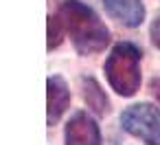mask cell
Wrapping results in <instances>:
<instances>
[{
  "mask_svg": "<svg viewBox=\"0 0 160 145\" xmlns=\"http://www.w3.org/2000/svg\"><path fill=\"white\" fill-rule=\"evenodd\" d=\"M59 20L79 55H92L108 46L110 31L99 16L79 0H64L59 7Z\"/></svg>",
  "mask_w": 160,
  "mask_h": 145,
  "instance_id": "1",
  "label": "cell"
},
{
  "mask_svg": "<svg viewBox=\"0 0 160 145\" xmlns=\"http://www.w3.org/2000/svg\"><path fill=\"white\" fill-rule=\"evenodd\" d=\"M151 92H153V97H156L158 103H160V79H153V81H151Z\"/></svg>",
  "mask_w": 160,
  "mask_h": 145,
  "instance_id": "10",
  "label": "cell"
},
{
  "mask_svg": "<svg viewBox=\"0 0 160 145\" xmlns=\"http://www.w3.org/2000/svg\"><path fill=\"white\" fill-rule=\"evenodd\" d=\"M151 40H153L156 46H160V20H156L151 24Z\"/></svg>",
  "mask_w": 160,
  "mask_h": 145,
  "instance_id": "9",
  "label": "cell"
},
{
  "mask_svg": "<svg viewBox=\"0 0 160 145\" xmlns=\"http://www.w3.org/2000/svg\"><path fill=\"white\" fill-rule=\"evenodd\" d=\"M66 145H101V132L88 112H75L66 125Z\"/></svg>",
  "mask_w": 160,
  "mask_h": 145,
  "instance_id": "4",
  "label": "cell"
},
{
  "mask_svg": "<svg viewBox=\"0 0 160 145\" xmlns=\"http://www.w3.org/2000/svg\"><path fill=\"white\" fill-rule=\"evenodd\" d=\"M121 125L147 145H160V110L151 103L129 106L121 114Z\"/></svg>",
  "mask_w": 160,
  "mask_h": 145,
  "instance_id": "3",
  "label": "cell"
},
{
  "mask_svg": "<svg viewBox=\"0 0 160 145\" xmlns=\"http://www.w3.org/2000/svg\"><path fill=\"white\" fill-rule=\"evenodd\" d=\"M64 31H66V29H64L62 20L48 16V51H53V49H57V46L62 44V35H64Z\"/></svg>",
  "mask_w": 160,
  "mask_h": 145,
  "instance_id": "8",
  "label": "cell"
},
{
  "mask_svg": "<svg viewBox=\"0 0 160 145\" xmlns=\"http://www.w3.org/2000/svg\"><path fill=\"white\" fill-rule=\"evenodd\" d=\"M81 86H83V101L97 112V114H105L110 110V101L105 97V92L101 90V86L92 79V77H83L81 79Z\"/></svg>",
  "mask_w": 160,
  "mask_h": 145,
  "instance_id": "7",
  "label": "cell"
},
{
  "mask_svg": "<svg viewBox=\"0 0 160 145\" xmlns=\"http://www.w3.org/2000/svg\"><path fill=\"white\" fill-rule=\"evenodd\" d=\"M140 49L132 42H121L105 60V77L114 92L132 97L140 88Z\"/></svg>",
  "mask_w": 160,
  "mask_h": 145,
  "instance_id": "2",
  "label": "cell"
},
{
  "mask_svg": "<svg viewBox=\"0 0 160 145\" xmlns=\"http://www.w3.org/2000/svg\"><path fill=\"white\" fill-rule=\"evenodd\" d=\"M105 11L118 20L123 27H129V29H136L142 24L145 20V7L140 0H101Z\"/></svg>",
  "mask_w": 160,
  "mask_h": 145,
  "instance_id": "5",
  "label": "cell"
},
{
  "mask_svg": "<svg viewBox=\"0 0 160 145\" xmlns=\"http://www.w3.org/2000/svg\"><path fill=\"white\" fill-rule=\"evenodd\" d=\"M70 103V90L59 75L48 77V125L57 123Z\"/></svg>",
  "mask_w": 160,
  "mask_h": 145,
  "instance_id": "6",
  "label": "cell"
}]
</instances>
